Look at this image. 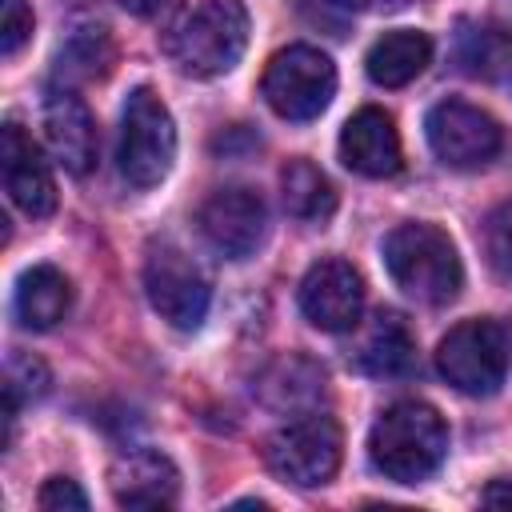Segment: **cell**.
I'll return each instance as SVG.
<instances>
[{"instance_id": "obj_22", "label": "cell", "mask_w": 512, "mask_h": 512, "mask_svg": "<svg viewBox=\"0 0 512 512\" xmlns=\"http://www.w3.org/2000/svg\"><path fill=\"white\" fill-rule=\"evenodd\" d=\"M484 256L500 280H512V200L496 204L484 220Z\"/></svg>"}, {"instance_id": "obj_9", "label": "cell", "mask_w": 512, "mask_h": 512, "mask_svg": "<svg viewBox=\"0 0 512 512\" xmlns=\"http://www.w3.org/2000/svg\"><path fill=\"white\" fill-rule=\"evenodd\" d=\"M424 136H428V148L436 152V160L448 168H480L504 144L500 124L484 108L464 104V100L432 104L428 120H424Z\"/></svg>"}, {"instance_id": "obj_5", "label": "cell", "mask_w": 512, "mask_h": 512, "mask_svg": "<svg viewBox=\"0 0 512 512\" xmlns=\"http://www.w3.org/2000/svg\"><path fill=\"white\" fill-rule=\"evenodd\" d=\"M120 172L132 188H152L176 160V124L152 88H132L120 116Z\"/></svg>"}, {"instance_id": "obj_27", "label": "cell", "mask_w": 512, "mask_h": 512, "mask_svg": "<svg viewBox=\"0 0 512 512\" xmlns=\"http://www.w3.org/2000/svg\"><path fill=\"white\" fill-rule=\"evenodd\" d=\"M328 4H336V8H344V12H396V8H404L408 0H328Z\"/></svg>"}, {"instance_id": "obj_6", "label": "cell", "mask_w": 512, "mask_h": 512, "mask_svg": "<svg viewBox=\"0 0 512 512\" xmlns=\"http://www.w3.org/2000/svg\"><path fill=\"white\" fill-rule=\"evenodd\" d=\"M260 92L276 116L296 124L316 120L336 96V64L312 44L280 48L264 68Z\"/></svg>"}, {"instance_id": "obj_20", "label": "cell", "mask_w": 512, "mask_h": 512, "mask_svg": "<svg viewBox=\"0 0 512 512\" xmlns=\"http://www.w3.org/2000/svg\"><path fill=\"white\" fill-rule=\"evenodd\" d=\"M456 60L468 76L480 80H496L508 72L512 64V36L500 24H484V20H464L456 32Z\"/></svg>"}, {"instance_id": "obj_8", "label": "cell", "mask_w": 512, "mask_h": 512, "mask_svg": "<svg viewBox=\"0 0 512 512\" xmlns=\"http://www.w3.org/2000/svg\"><path fill=\"white\" fill-rule=\"evenodd\" d=\"M144 292H148V304L172 324V328H200L204 316H208V300H212V288L204 280V272L168 240L152 244L148 248V260H144Z\"/></svg>"}, {"instance_id": "obj_3", "label": "cell", "mask_w": 512, "mask_h": 512, "mask_svg": "<svg viewBox=\"0 0 512 512\" xmlns=\"http://www.w3.org/2000/svg\"><path fill=\"white\" fill-rule=\"evenodd\" d=\"M248 48V12L240 0L196 4L164 40V52L184 76L212 80L240 64Z\"/></svg>"}, {"instance_id": "obj_25", "label": "cell", "mask_w": 512, "mask_h": 512, "mask_svg": "<svg viewBox=\"0 0 512 512\" xmlns=\"http://www.w3.org/2000/svg\"><path fill=\"white\" fill-rule=\"evenodd\" d=\"M36 504H40L44 512H64V508L84 512V508H88V496L80 492V484H76V480H68V476H52V480H44V488H40Z\"/></svg>"}, {"instance_id": "obj_1", "label": "cell", "mask_w": 512, "mask_h": 512, "mask_svg": "<svg viewBox=\"0 0 512 512\" xmlns=\"http://www.w3.org/2000/svg\"><path fill=\"white\" fill-rule=\"evenodd\" d=\"M448 452V428L440 412L424 400H400L380 412V420L368 432V456L376 472H384L396 484H420L428 480Z\"/></svg>"}, {"instance_id": "obj_15", "label": "cell", "mask_w": 512, "mask_h": 512, "mask_svg": "<svg viewBox=\"0 0 512 512\" xmlns=\"http://www.w3.org/2000/svg\"><path fill=\"white\" fill-rule=\"evenodd\" d=\"M340 160L368 180H384L400 168V132L384 108H360L340 132Z\"/></svg>"}, {"instance_id": "obj_26", "label": "cell", "mask_w": 512, "mask_h": 512, "mask_svg": "<svg viewBox=\"0 0 512 512\" xmlns=\"http://www.w3.org/2000/svg\"><path fill=\"white\" fill-rule=\"evenodd\" d=\"M480 500H484L488 508H512V476L492 480V484L480 492Z\"/></svg>"}, {"instance_id": "obj_12", "label": "cell", "mask_w": 512, "mask_h": 512, "mask_svg": "<svg viewBox=\"0 0 512 512\" xmlns=\"http://www.w3.org/2000/svg\"><path fill=\"white\" fill-rule=\"evenodd\" d=\"M0 168H4V192L20 212H28L36 220L52 216V208H56L52 168H48L44 152L36 148V140L16 120H8L0 132Z\"/></svg>"}, {"instance_id": "obj_24", "label": "cell", "mask_w": 512, "mask_h": 512, "mask_svg": "<svg viewBox=\"0 0 512 512\" xmlns=\"http://www.w3.org/2000/svg\"><path fill=\"white\" fill-rule=\"evenodd\" d=\"M28 36H32V8L24 0H0V52L16 56Z\"/></svg>"}, {"instance_id": "obj_11", "label": "cell", "mask_w": 512, "mask_h": 512, "mask_svg": "<svg viewBox=\"0 0 512 512\" xmlns=\"http://www.w3.org/2000/svg\"><path fill=\"white\" fill-rule=\"evenodd\" d=\"M364 308V280L348 260H316L300 280V312L320 332H348L356 328Z\"/></svg>"}, {"instance_id": "obj_10", "label": "cell", "mask_w": 512, "mask_h": 512, "mask_svg": "<svg viewBox=\"0 0 512 512\" xmlns=\"http://www.w3.org/2000/svg\"><path fill=\"white\" fill-rule=\"evenodd\" d=\"M200 236L228 260H244L260 248L264 228H268V208L260 200V192L232 184V188H216L200 212H196Z\"/></svg>"}, {"instance_id": "obj_23", "label": "cell", "mask_w": 512, "mask_h": 512, "mask_svg": "<svg viewBox=\"0 0 512 512\" xmlns=\"http://www.w3.org/2000/svg\"><path fill=\"white\" fill-rule=\"evenodd\" d=\"M4 392H12L16 400H36V396H44V392H48V368H44L36 356L12 348V352H8Z\"/></svg>"}, {"instance_id": "obj_19", "label": "cell", "mask_w": 512, "mask_h": 512, "mask_svg": "<svg viewBox=\"0 0 512 512\" xmlns=\"http://www.w3.org/2000/svg\"><path fill=\"white\" fill-rule=\"evenodd\" d=\"M280 196L288 216L304 224H324L336 212V188L312 160H288L280 172Z\"/></svg>"}, {"instance_id": "obj_16", "label": "cell", "mask_w": 512, "mask_h": 512, "mask_svg": "<svg viewBox=\"0 0 512 512\" xmlns=\"http://www.w3.org/2000/svg\"><path fill=\"white\" fill-rule=\"evenodd\" d=\"M72 308V284L60 268L52 264H32L28 272H20L16 292H12V312L24 328L44 332L56 328Z\"/></svg>"}, {"instance_id": "obj_13", "label": "cell", "mask_w": 512, "mask_h": 512, "mask_svg": "<svg viewBox=\"0 0 512 512\" xmlns=\"http://www.w3.org/2000/svg\"><path fill=\"white\" fill-rule=\"evenodd\" d=\"M108 488L120 508H168L180 496V472L164 452L132 448L112 460Z\"/></svg>"}, {"instance_id": "obj_14", "label": "cell", "mask_w": 512, "mask_h": 512, "mask_svg": "<svg viewBox=\"0 0 512 512\" xmlns=\"http://www.w3.org/2000/svg\"><path fill=\"white\" fill-rule=\"evenodd\" d=\"M44 132H48V144H52L56 160L64 164V172L88 176L96 168V148H100L96 120L76 92L56 88L44 100Z\"/></svg>"}, {"instance_id": "obj_17", "label": "cell", "mask_w": 512, "mask_h": 512, "mask_svg": "<svg viewBox=\"0 0 512 512\" xmlns=\"http://www.w3.org/2000/svg\"><path fill=\"white\" fill-rule=\"evenodd\" d=\"M432 60V40L428 32H416V28H396V32H384L368 56H364V68L372 76V84L380 88H404L412 84Z\"/></svg>"}, {"instance_id": "obj_18", "label": "cell", "mask_w": 512, "mask_h": 512, "mask_svg": "<svg viewBox=\"0 0 512 512\" xmlns=\"http://www.w3.org/2000/svg\"><path fill=\"white\" fill-rule=\"evenodd\" d=\"M352 364L368 376H408L416 368V344L396 312H380L360 336Z\"/></svg>"}, {"instance_id": "obj_28", "label": "cell", "mask_w": 512, "mask_h": 512, "mask_svg": "<svg viewBox=\"0 0 512 512\" xmlns=\"http://www.w3.org/2000/svg\"><path fill=\"white\" fill-rule=\"evenodd\" d=\"M160 4H164V0H120V8L132 12V16H152Z\"/></svg>"}, {"instance_id": "obj_7", "label": "cell", "mask_w": 512, "mask_h": 512, "mask_svg": "<svg viewBox=\"0 0 512 512\" xmlns=\"http://www.w3.org/2000/svg\"><path fill=\"white\" fill-rule=\"evenodd\" d=\"M340 456H344L340 424L332 416H320V412L300 416V420H288V424H280L264 440L268 468L284 484H296V488L328 484L336 476V468H340Z\"/></svg>"}, {"instance_id": "obj_2", "label": "cell", "mask_w": 512, "mask_h": 512, "mask_svg": "<svg viewBox=\"0 0 512 512\" xmlns=\"http://www.w3.org/2000/svg\"><path fill=\"white\" fill-rule=\"evenodd\" d=\"M384 268L400 292L420 304H448L460 296L464 268L456 244L436 224L412 220L384 236Z\"/></svg>"}, {"instance_id": "obj_4", "label": "cell", "mask_w": 512, "mask_h": 512, "mask_svg": "<svg viewBox=\"0 0 512 512\" xmlns=\"http://www.w3.org/2000/svg\"><path fill=\"white\" fill-rule=\"evenodd\" d=\"M436 368L456 392L492 396L512 368V332L492 316L464 320L440 340Z\"/></svg>"}, {"instance_id": "obj_21", "label": "cell", "mask_w": 512, "mask_h": 512, "mask_svg": "<svg viewBox=\"0 0 512 512\" xmlns=\"http://www.w3.org/2000/svg\"><path fill=\"white\" fill-rule=\"evenodd\" d=\"M112 60H116V48H112V40H108V32H104L100 24L76 28V32L64 40V48H60V72H64V76H76V80H96V76H104V72L112 68Z\"/></svg>"}]
</instances>
